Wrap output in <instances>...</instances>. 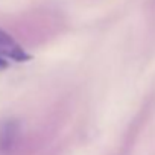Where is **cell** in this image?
<instances>
[{"label": "cell", "instance_id": "6da1fadb", "mask_svg": "<svg viewBox=\"0 0 155 155\" xmlns=\"http://www.w3.org/2000/svg\"><path fill=\"white\" fill-rule=\"evenodd\" d=\"M0 58H9L21 62V61H28L31 56L9 34L0 29Z\"/></svg>", "mask_w": 155, "mask_h": 155}, {"label": "cell", "instance_id": "3957f363", "mask_svg": "<svg viewBox=\"0 0 155 155\" xmlns=\"http://www.w3.org/2000/svg\"><path fill=\"white\" fill-rule=\"evenodd\" d=\"M6 65H8L6 59H3V58H0V68H5Z\"/></svg>", "mask_w": 155, "mask_h": 155}, {"label": "cell", "instance_id": "7a4b0ae2", "mask_svg": "<svg viewBox=\"0 0 155 155\" xmlns=\"http://www.w3.org/2000/svg\"><path fill=\"white\" fill-rule=\"evenodd\" d=\"M18 134V125L14 120H8L0 126V149L8 150L14 146Z\"/></svg>", "mask_w": 155, "mask_h": 155}]
</instances>
